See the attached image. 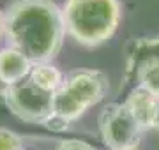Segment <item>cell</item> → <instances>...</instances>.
<instances>
[{"label":"cell","mask_w":159,"mask_h":150,"mask_svg":"<svg viewBox=\"0 0 159 150\" xmlns=\"http://www.w3.org/2000/svg\"><path fill=\"white\" fill-rule=\"evenodd\" d=\"M4 35L30 64L51 62L66 37L62 9L53 0H12L4 11Z\"/></svg>","instance_id":"6da1fadb"},{"label":"cell","mask_w":159,"mask_h":150,"mask_svg":"<svg viewBox=\"0 0 159 150\" xmlns=\"http://www.w3.org/2000/svg\"><path fill=\"white\" fill-rule=\"evenodd\" d=\"M66 34L85 48H97L119 29L122 6L119 0H66L62 7Z\"/></svg>","instance_id":"7a4b0ae2"},{"label":"cell","mask_w":159,"mask_h":150,"mask_svg":"<svg viewBox=\"0 0 159 150\" xmlns=\"http://www.w3.org/2000/svg\"><path fill=\"white\" fill-rule=\"evenodd\" d=\"M108 76L97 69H74L64 74L62 85L53 94V115L74 122L108 94Z\"/></svg>","instance_id":"3957f363"},{"label":"cell","mask_w":159,"mask_h":150,"mask_svg":"<svg viewBox=\"0 0 159 150\" xmlns=\"http://www.w3.org/2000/svg\"><path fill=\"white\" fill-rule=\"evenodd\" d=\"M7 108L20 120L29 124H44L53 113V92L39 88L29 76L4 90Z\"/></svg>","instance_id":"277c9868"},{"label":"cell","mask_w":159,"mask_h":150,"mask_svg":"<svg viewBox=\"0 0 159 150\" xmlns=\"http://www.w3.org/2000/svg\"><path fill=\"white\" fill-rule=\"evenodd\" d=\"M99 131L110 150L138 147L140 134L143 133L124 103H111L102 108L99 113Z\"/></svg>","instance_id":"5b68a950"},{"label":"cell","mask_w":159,"mask_h":150,"mask_svg":"<svg viewBox=\"0 0 159 150\" xmlns=\"http://www.w3.org/2000/svg\"><path fill=\"white\" fill-rule=\"evenodd\" d=\"M32 64L16 48L6 46L0 50V81L9 87L29 76Z\"/></svg>","instance_id":"8992f818"},{"label":"cell","mask_w":159,"mask_h":150,"mask_svg":"<svg viewBox=\"0 0 159 150\" xmlns=\"http://www.w3.org/2000/svg\"><path fill=\"white\" fill-rule=\"evenodd\" d=\"M125 106L131 111V115L134 117L138 126L142 127V131L152 129L154 126V115H156V106H157V99L150 95L147 90L136 87L133 88L125 99Z\"/></svg>","instance_id":"52a82bcc"},{"label":"cell","mask_w":159,"mask_h":150,"mask_svg":"<svg viewBox=\"0 0 159 150\" xmlns=\"http://www.w3.org/2000/svg\"><path fill=\"white\" fill-rule=\"evenodd\" d=\"M29 78L34 81L35 85L46 92H57L58 87L62 85L64 74L57 65L51 62H41V64H32V69L29 73Z\"/></svg>","instance_id":"ba28073f"},{"label":"cell","mask_w":159,"mask_h":150,"mask_svg":"<svg viewBox=\"0 0 159 150\" xmlns=\"http://www.w3.org/2000/svg\"><path fill=\"white\" fill-rule=\"evenodd\" d=\"M138 87L159 99V57L147 58L138 67Z\"/></svg>","instance_id":"9c48e42d"},{"label":"cell","mask_w":159,"mask_h":150,"mask_svg":"<svg viewBox=\"0 0 159 150\" xmlns=\"http://www.w3.org/2000/svg\"><path fill=\"white\" fill-rule=\"evenodd\" d=\"M0 150H23L21 136L11 129L0 127Z\"/></svg>","instance_id":"30bf717a"},{"label":"cell","mask_w":159,"mask_h":150,"mask_svg":"<svg viewBox=\"0 0 159 150\" xmlns=\"http://www.w3.org/2000/svg\"><path fill=\"white\" fill-rule=\"evenodd\" d=\"M57 150H96V148L83 139H64V141L58 143Z\"/></svg>","instance_id":"8fae6325"},{"label":"cell","mask_w":159,"mask_h":150,"mask_svg":"<svg viewBox=\"0 0 159 150\" xmlns=\"http://www.w3.org/2000/svg\"><path fill=\"white\" fill-rule=\"evenodd\" d=\"M152 129H157L159 131V99H157V106H156V115H154V126Z\"/></svg>","instance_id":"7c38bea8"},{"label":"cell","mask_w":159,"mask_h":150,"mask_svg":"<svg viewBox=\"0 0 159 150\" xmlns=\"http://www.w3.org/2000/svg\"><path fill=\"white\" fill-rule=\"evenodd\" d=\"M4 34V12L0 11V35Z\"/></svg>","instance_id":"4fadbf2b"},{"label":"cell","mask_w":159,"mask_h":150,"mask_svg":"<svg viewBox=\"0 0 159 150\" xmlns=\"http://www.w3.org/2000/svg\"><path fill=\"white\" fill-rule=\"evenodd\" d=\"M117 150H140L138 147H127V148H117Z\"/></svg>","instance_id":"5bb4252c"}]
</instances>
